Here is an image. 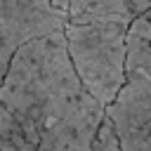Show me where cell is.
Wrapping results in <instances>:
<instances>
[{"label":"cell","mask_w":151,"mask_h":151,"mask_svg":"<svg viewBox=\"0 0 151 151\" xmlns=\"http://www.w3.org/2000/svg\"><path fill=\"white\" fill-rule=\"evenodd\" d=\"M85 92L68 57L66 33L54 31L19 47L0 85V101L38 146L42 130L61 118Z\"/></svg>","instance_id":"6da1fadb"},{"label":"cell","mask_w":151,"mask_h":151,"mask_svg":"<svg viewBox=\"0 0 151 151\" xmlns=\"http://www.w3.org/2000/svg\"><path fill=\"white\" fill-rule=\"evenodd\" d=\"M127 28L125 24H66V47L83 87L111 106L127 83Z\"/></svg>","instance_id":"7a4b0ae2"},{"label":"cell","mask_w":151,"mask_h":151,"mask_svg":"<svg viewBox=\"0 0 151 151\" xmlns=\"http://www.w3.org/2000/svg\"><path fill=\"white\" fill-rule=\"evenodd\" d=\"M123 151H151V45L127 33V83L106 109Z\"/></svg>","instance_id":"3957f363"},{"label":"cell","mask_w":151,"mask_h":151,"mask_svg":"<svg viewBox=\"0 0 151 151\" xmlns=\"http://www.w3.org/2000/svg\"><path fill=\"white\" fill-rule=\"evenodd\" d=\"M66 24L68 12L52 5V0H0V85L19 47L64 31Z\"/></svg>","instance_id":"277c9868"},{"label":"cell","mask_w":151,"mask_h":151,"mask_svg":"<svg viewBox=\"0 0 151 151\" xmlns=\"http://www.w3.org/2000/svg\"><path fill=\"white\" fill-rule=\"evenodd\" d=\"M104 118L106 106L85 92L61 118L42 130L38 151H94Z\"/></svg>","instance_id":"5b68a950"},{"label":"cell","mask_w":151,"mask_h":151,"mask_svg":"<svg viewBox=\"0 0 151 151\" xmlns=\"http://www.w3.org/2000/svg\"><path fill=\"white\" fill-rule=\"evenodd\" d=\"M137 12L127 0H68L71 24H125L134 21Z\"/></svg>","instance_id":"8992f818"},{"label":"cell","mask_w":151,"mask_h":151,"mask_svg":"<svg viewBox=\"0 0 151 151\" xmlns=\"http://www.w3.org/2000/svg\"><path fill=\"white\" fill-rule=\"evenodd\" d=\"M0 151H38L14 113L0 101Z\"/></svg>","instance_id":"52a82bcc"},{"label":"cell","mask_w":151,"mask_h":151,"mask_svg":"<svg viewBox=\"0 0 151 151\" xmlns=\"http://www.w3.org/2000/svg\"><path fill=\"white\" fill-rule=\"evenodd\" d=\"M94 151H123V149H120V142H118L116 125H113V120L109 118V113H106V118H104V123H101V130H99Z\"/></svg>","instance_id":"ba28073f"},{"label":"cell","mask_w":151,"mask_h":151,"mask_svg":"<svg viewBox=\"0 0 151 151\" xmlns=\"http://www.w3.org/2000/svg\"><path fill=\"white\" fill-rule=\"evenodd\" d=\"M127 33H130V35H137L139 40H144L146 45H151V9H146V12L137 14V17H134V21L130 24Z\"/></svg>","instance_id":"9c48e42d"},{"label":"cell","mask_w":151,"mask_h":151,"mask_svg":"<svg viewBox=\"0 0 151 151\" xmlns=\"http://www.w3.org/2000/svg\"><path fill=\"white\" fill-rule=\"evenodd\" d=\"M127 2H130V7H132L137 14H142V12L151 9V0H127Z\"/></svg>","instance_id":"30bf717a"},{"label":"cell","mask_w":151,"mask_h":151,"mask_svg":"<svg viewBox=\"0 0 151 151\" xmlns=\"http://www.w3.org/2000/svg\"><path fill=\"white\" fill-rule=\"evenodd\" d=\"M52 5H57L59 9H66L68 12V0H52Z\"/></svg>","instance_id":"8fae6325"}]
</instances>
